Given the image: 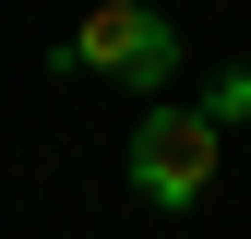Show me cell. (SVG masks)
<instances>
[{
  "instance_id": "obj_1",
  "label": "cell",
  "mask_w": 251,
  "mask_h": 239,
  "mask_svg": "<svg viewBox=\"0 0 251 239\" xmlns=\"http://www.w3.org/2000/svg\"><path fill=\"white\" fill-rule=\"evenodd\" d=\"M60 60H72L84 84H120V96L155 108V96L179 84V24L155 12V0H96L72 36H60Z\"/></svg>"
},
{
  "instance_id": "obj_3",
  "label": "cell",
  "mask_w": 251,
  "mask_h": 239,
  "mask_svg": "<svg viewBox=\"0 0 251 239\" xmlns=\"http://www.w3.org/2000/svg\"><path fill=\"white\" fill-rule=\"evenodd\" d=\"M203 120H215V132H227V120H251V72H215V84H203Z\"/></svg>"
},
{
  "instance_id": "obj_2",
  "label": "cell",
  "mask_w": 251,
  "mask_h": 239,
  "mask_svg": "<svg viewBox=\"0 0 251 239\" xmlns=\"http://www.w3.org/2000/svg\"><path fill=\"white\" fill-rule=\"evenodd\" d=\"M215 120H203V96H155L144 120H132V143H120V167H132V191L144 203H203L215 191Z\"/></svg>"
}]
</instances>
